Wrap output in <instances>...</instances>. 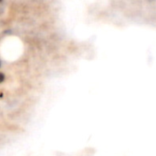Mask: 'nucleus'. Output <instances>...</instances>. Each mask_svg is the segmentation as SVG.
I'll return each mask as SVG.
<instances>
[]
</instances>
